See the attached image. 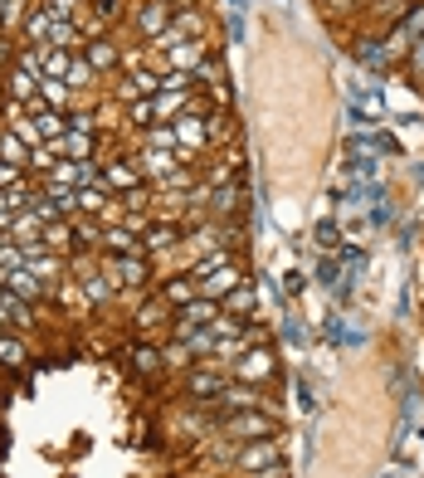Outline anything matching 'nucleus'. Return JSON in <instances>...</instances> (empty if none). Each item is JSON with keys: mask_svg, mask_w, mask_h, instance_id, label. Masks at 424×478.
<instances>
[{"mask_svg": "<svg viewBox=\"0 0 424 478\" xmlns=\"http://www.w3.org/2000/svg\"><path fill=\"white\" fill-rule=\"evenodd\" d=\"M74 64H78L74 50H54V44H40V69H44V78H64V83H69Z\"/></svg>", "mask_w": 424, "mask_h": 478, "instance_id": "6", "label": "nucleus"}, {"mask_svg": "<svg viewBox=\"0 0 424 478\" xmlns=\"http://www.w3.org/2000/svg\"><path fill=\"white\" fill-rule=\"evenodd\" d=\"M10 186H25V166L0 161V190H10Z\"/></svg>", "mask_w": 424, "mask_h": 478, "instance_id": "16", "label": "nucleus"}, {"mask_svg": "<svg viewBox=\"0 0 424 478\" xmlns=\"http://www.w3.org/2000/svg\"><path fill=\"white\" fill-rule=\"evenodd\" d=\"M10 244H20V249H34V254H44V220L34 210H20L15 220H10Z\"/></svg>", "mask_w": 424, "mask_h": 478, "instance_id": "2", "label": "nucleus"}, {"mask_svg": "<svg viewBox=\"0 0 424 478\" xmlns=\"http://www.w3.org/2000/svg\"><path fill=\"white\" fill-rule=\"evenodd\" d=\"M103 249L107 254H147V239H142L137 230H127V225H103Z\"/></svg>", "mask_w": 424, "mask_h": 478, "instance_id": "3", "label": "nucleus"}, {"mask_svg": "<svg viewBox=\"0 0 424 478\" xmlns=\"http://www.w3.org/2000/svg\"><path fill=\"white\" fill-rule=\"evenodd\" d=\"M40 107H54V113H69L74 107V88L64 78H40Z\"/></svg>", "mask_w": 424, "mask_h": 478, "instance_id": "8", "label": "nucleus"}, {"mask_svg": "<svg viewBox=\"0 0 424 478\" xmlns=\"http://www.w3.org/2000/svg\"><path fill=\"white\" fill-rule=\"evenodd\" d=\"M5 54H10V50H5V34H0V64H5Z\"/></svg>", "mask_w": 424, "mask_h": 478, "instance_id": "19", "label": "nucleus"}, {"mask_svg": "<svg viewBox=\"0 0 424 478\" xmlns=\"http://www.w3.org/2000/svg\"><path fill=\"white\" fill-rule=\"evenodd\" d=\"M54 25H59V20L40 5V10H30V15H25V25H20V30H25V40H30V44H50Z\"/></svg>", "mask_w": 424, "mask_h": 478, "instance_id": "9", "label": "nucleus"}, {"mask_svg": "<svg viewBox=\"0 0 424 478\" xmlns=\"http://www.w3.org/2000/svg\"><path fill=\"white\" fill-rule=\"evenodd\" d=\"M132 366H137L142 376H156V372H166V356H161V346H156V342H142L137 352H132Z\"/></svg>", "mask_w": 424, "mask_h": 478, "instance_id": "10", "label": "nucleus"}, {"mask_svg": "<svg viewBox=\"0 0 424 478\" xmlns=\"http://www.w3.org/2000/svg\"><path fill=\"white\" fill-rule=\"evenodd\" d=\"M44 10H50L54 20H78L83 15V0H44Z\"/></svg>", "mask_w": 424, "mask_h": 478, "instance_id": "14", "label": "nucleus"}, {"mask_svg": "<svg viewBox=\"0 0 424 478\" xmlns=\"http://www.w3.org/2000/svg\"><path fill=\"white\" fill-rule=\"evenodd\" d=\"M30 157H34V147L20 133H5L0 137V161H15V166H30Z\"/></svg>", "mask_w": 424, "mask_h": 478, "instance_id": "11", "label": "nucleus"}, {"mask_svg": "<svg viewBox=\"0 0 424 478\" xmlns=\"http://www.w3.org/2000/svg\"><path fill=\"white\" fill-rule=\"evenodd\" d=\"M0 283H5L15 298H25V303H40V298H44V279H40L34 269H10Z\"/></svg>", "mask_w": 424, "mask_h": 478, "instance_id": "5", "label": "nucleus"}, {"mask_svg": "<svg viewBox=\"0 0 424 478\" xmlns=\"http://www.w3.org/2000/svg\"><path fill=\"white\" fill-rule=\"evenodd\" d=\"M83 59H88V69H93V74H107V69H117V64H123V50H117V44L103 34V40H88V44H83Z\"/></svg>", "mask_w": 424, "mask_h": 478, "instance_id": "4", "label": "nucleus"}, {"mask_svg": "<svg viewBox=\"0 0 424 478\" xmlns=\"http://www.w3.org/2000/svg\"><path fill=\"white\" fill-rule=\"evenodd\" d=\"M103 186L113 190V196H117V190H123V196H127V190H142V186H147V171H142V157H127V161H107V166H103Z\"/></svg>", "mask_w": 424, "mask_h": 478, "instance_id": "1", "label": "nucleus"}, {"mask_svg": "<svg viewBox=\"0 0 424 478\" xmlns=\"http://www.w3.org/2000/svg\"><path fill=\"white\" fill-rule=\"evenodd\" d=\"M69 244H74V230H69L64 220H59V225H44V249H69Z\"/></svg>", "mask_w": 424, "mask_h": 478, "instance_id": "13", "label": "nucleus"}, {"mask_svg": "<svg viewBox=\"0 0 424 478\" xmlns=\"http://www.w3.org/2000/svg\"><path fill=\"white\" fill-rule=\"evenodd\" d=\"M25 342L20 337H10V332H0V366H10V372H20V366H25Z\"/></svg>", "mask_w": 424, "mask_h": 478, "instance_id": "12", "label": "nucleus"}, {"mask_svg": "<svg viewBox=\"0 0 424 478\" xmlns=\"http://www.w3.org/2000/svg\"><path fill=\"white\" fill-rule=\"evenodd\" d=\"M10 220H15V210H10V206H5V190H0V234H5V230H10Z\"/></svg>", "mask_w": 424, "mask_h": 478, "instance_id": "18", "label": "nucleus"}, {"mask_svg": "<svg viewBox=\"0 0 424 478\" xmlns=\"http://www.w3.org/2000/svg\"><path fill=\"white\" fill-rule=\"evenodd\" d=\"M0 20H5V25H25V0H5V10H0Z\"/></svg>", "mask_w": 424, "mask_h": 478, "instance_id": "17", "label": "nucleus"}, {"mask_svg": "<svg viewBox=\"0 0 424 478\" xmlns=\"http://www.w3.org/2000/svg\"><path fill=\"white\" fill-rule=\"evenodd\" d=\"M5 244H10V234H0V249H5Z\"/></svg>", "mask_w": 424, "mask_h": 478, "instance_id": "20", "label": "nucleus"}, {"mask_svg": "<svg viewBox=\"0 0 424 478\" xmlns=\"http://www.w3.org/2000/svg\"><path fill=\"white\" fill-rule=\"evenodd\" d=\"M50 152H54V157H64V161H88V157H93V137H88V133H74V127H69L64 137H54V142H50Z\"/></svg>", "mask_w": 424, "mask_h": 478, "instance_id": "7", "label": "nucleus"}, {"mask_svg": "<svg viewBox=\"0 0 424 478\" xmlns=\"http://www.w3.org/2000/svg\"><path fill=\"white\" fill-rule=\"evenodd\" d=\"M30 269H34V273H40V279H44V283H50V279H54V273H59V254H50V249H44V254H30Z\"/></svg>", "mask_w": 424, "mask_h": 478, "instance_id": "15", "label": "nucleus"}]
</instances>
